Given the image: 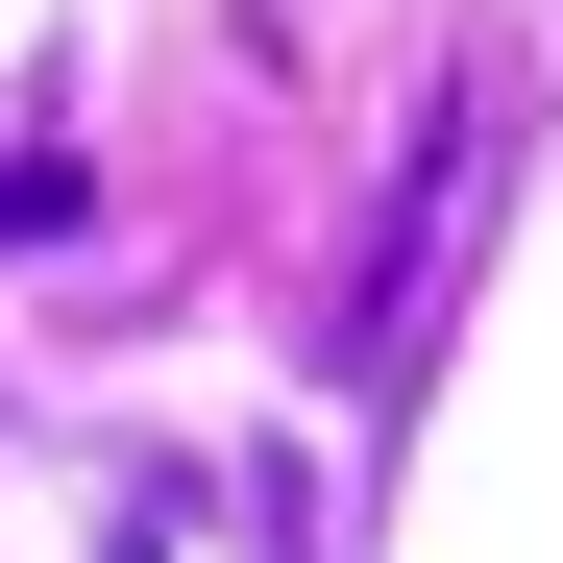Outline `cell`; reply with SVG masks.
<instances>
[{
    "label": "cell",
    "mask_w": 563,
    "mask_h": 563,
    "mask_svg": "<svg viewBox=\"0 0 563 563\" xmlns=\"http://www.w3.org/2000/svg\"><path fill=\"white\" fill-rule=\"evenodd\" d=\"M465 172H490V99H441V123L393 147V221H367V269H343V343H367V367L417 343V295H441V245H465Z\"/></svg>",
    "instance_id": "obj_1"
}]
</instances>
